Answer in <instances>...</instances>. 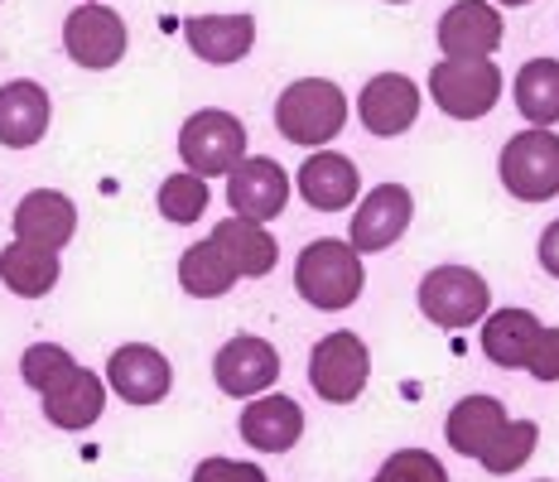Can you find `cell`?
Masks as SVG:
<instances>
[{
	"mask_svg": "<svg viewBox=\"0 0 559 482\" xmlns=\"http://www.w3.org/2000/svg\"><path fill=\"white\" fill-rule=\"evenodd\" d=\"M299 193L319 213H337L357 198V164L347 155H333V150H319L299 164Z\"/></svg>",
	"mask_w": 559,
	"mask_h": 482,
	"instance_id": "cell-19",
	"label": "cell"
},
{
	"mask_svg": "<svg viewBox=\"0 0 559 482\" xmlns=\"http://www.w3.org/2000/svg\"><path fill=\"white\" fill-rule=\"evenodd\" d=\"M44 131H49V92L29 78L5 82L0 87V145L29 150L44 140Z\"/></svg>",
	"mask_w": 559,
	"mask_h": 482,
	"instance_id": "cell-15",
	"label": "cell"
},
{
	"mask_svg": "<svg viewBox=\"0 0 559 482\" xmlns=\"http://www.w3.org/2000/svg\"><path fill=\"white\" fill-rule=\"evenodd\" d=\"M179 285L189 290L193 299H217V295H227L231 285H237V270L227 266V256L217 251V242L207 237V242H198L183 251V261H179Z\"/></svg>",
	"mask_w": 559,
	"mask_h": 482,
	"instance_id": "cell-26",
	"label": "cell"
},
{
	"mask_svg": "<svg viewBox=\"0 0 559 482\" xmlns=\"http://www.w3.org/2000/svg\"><path fill=\"white\" fill-rule=\"evenodd\" d=\"M371 482H449V473L429 449H401L381 463V473Z\"/></svg>",
	"mask_w": 559,
	"mask_h": 482,
	"instance_id": "cell-30",
	"label": "cell"
},
{
	"mask_svg": "<svg viewBox=\"0 0 559 482\" xmlns=\"http://www.w3.org/2000/svg\"><path fill=\"white\" fill-rule=\"evenodd\" d=\"M213 242H217V251L227 256V266L237 270V280L247 275H271L275 261H280V246L275 237L261 227V222H247V218H227V222H217L213 227Z\"/></svg>",
	"mask_w": 559,
	"mask_h": 482,
	"instance_id": "cell-20",
	"label": "cell"
},
{
	"mask_svg": "<svg viewBox=\"0 0 559 482\" xmlns=\"http://www.w3.org/2000/svg\"><path fill=\"white\" fill-rule=\"evenodd\" d=\"M107 381H111V391L121 396L126 405H159V401L169 396L174 372H169V357H165L159 348H150V343H126V348L111 352Z\"/></svg>",
	"mask_w": 559,
	"mask_h": 482,
	"instance_id": "cell-10",
	"label": "cell"
},
{
	"mask_svg": "<svg viewBox=\"0 0 559 482\" xmlns=\"http://www.w3.org/2000/svg\"><path fill=\"white\" fill-rule=\"evenodd\" d=\"M429 97L453 121H477L502 97V73L492 58H439L429 73Z\"/></svg>",
	"mask_w": 559,
	"mask_h": 482,
	"instance_id": "cell-3",
	"label": "cell"
},
{
	"mask_svg": "<svg viewBox=\"0 0 559 482\" xmlns=\"http://www.w3.org/2000/svg\"><path fill=\"white\" fill-rule=\"evenodd\" d=\"M507 425V410L497 396H468V401H459L449 410V449L453 454H463V458H477L487 449V444L497 439V430Z\"/></svg>",
	"mask_w": 559,
	"mask_h": 482,
	"instance_id": "cell-23",
	"label": "cell"
},
{
	"mask_svg": "<svg viewBox=\"0 0 559 482\" xmlns=\"http://www.w3.org/2000/svg\"><path fill=\"white\" fill-rule=\"evenodd\" d=\"M305 434V410H299L289 396H261L241 410V439L261 454H285L299 444Z\"/></svg>",
	"mask_w": 559,
	"mask_h": 482,
	"instance_id": "cell-17",
	"label": "cell"
},
{
	"mask_svg": "<svg viewBox=\"0 0 559 482\" xmlns=\"http://www.w3.org/2000/svg\"><path fill=\"white\" fill-rule=\"evenodd\" d=\"M516 107L531 126H555L559 121V58H531L516 73Z\"/></svg>",
	"mask_w": 559,
	"mask_h": 482,
	"instance_id": "cell-25",
	"label": "cell"
},
{
	"mask_svg": "<svg viewBox=\"0 0 559 482\" xmlns=\"http://www.w3.org/2000/svg\"><path fill=\"white\" fill-rule=\"evenodd\" d=\"M367 376H371V352L367 343L357 333H329V338H319L309 352V386L323 396V401H333V405H347V401H357L362 396V386H367Z\"/></svg>",
	"mask_w": 559,
	"mask_h": 482,
	"instance_id": "cell-7",
	"label": "cell"
},
{
	"mask_svg": "<svg viewBox=\"0 0 559 482\" xmlns=\"http://www.w3.org/2000/svg\"><path fill=\"white\" fill-rule=\"evenodd\" d=\"M179 155L189 164V174L198 179H213V174H231L247 160V126L231 111H193L179 131Z\"/></svg>",
	"mask_w": 559,
	"mask_h": 482,
	"instance_id": "cell-5",
	"label": "cell"
},
{
	"mask_svg": "<svg viewBox=\"0 0 559 482\" xmlns=\"http://www.w3.org/2000/svg\"><path fill=\"white\" fill-rule=\"evenodd\" d=\"M78 232V208L68 193H58V188H34L25 193V203L15 208V237L20 242H39L58 251V246H68Z\"/></svg>",
	"mask_w": 559,
	"mask_h": 482,
	"instance_id": "cell-16",
	"label": "cell"
},
{
	"mask_svg": "<svg viewBox=\"0 0 559 482\" xmlns=\"http://www.w3.org/2000/svg\"><path fill=\"white\" fill-rule=\"evenodd\" d=\"M362 280H367L362 256H357L347 242H333V237L309 242L295 261V290L313 304V309H329V314L347 309V304L362 295Z\"/></svg>",
	"mask_w": 559,
	"mask_h": 482,
	"instance_id": "cell-1",
	"label": "cell"
},
{
	"mask_svg": "<svg viewBox=\"0 0 559 482\" xmlns=\"http://www.w3.org/2000/svg\"><path fill=\"white\" fill-rule=\"evenodd\" d=\"M411 193H405L401 184H377L371 193L362 198V208L353 213V251H386L391 242H401V232L411 227Z\"/></svg>",
	"mask_w": 559,
	"mask_h": 482,
	"instance_id": "cell-12",
	"label": "cell"
},
{
	"mask_svg": "<svg viewBox=\"0 0 559 482\" xmlns=\"http://www.w3.org/2000/svg\"><path fill=\"white\" fill-rule=\"evenodd\" d=\"M535 333H540V319L531 309H497L483 319V352L497 367L516 372V367H526Z\"/></svg>",
	"mask_w": 559,
	"mask_h": 482,
	"instance_id": "cell-24",
	"label": "cell"
},
{
	"mask_svg": "<svg viewBox=\"0 0 559 482\" xmlns=\"http://www.w3.org/2000/svg\"><path fill=\"white\" fill-rule=\"evenodd\" d=\"M159 213L169 222H198L207 213V179H198V174H169L159 184Z\"/></svg>",
	"mask_w": 559,
	"mask_h": 482,
	"instance_id": "cell-28",
	"label": "cell"
},
{
	"mask_svg": "<svg viewBox=\"0 0 559 482\" xmlns=\"http://www.w3.org/2000/svg\"><path fill=\"white\" fill-rule=\"evenodd\" d=\"M213 376L227 396H261L265 386H275V376H280V352L265 343V338L241 333L217 352Z\"/></svg>",
	"mask_w": 559,
	"mask_h": 482,
	"instance_id": "cell-13",
	"label": "cell"
},
{
	"mask_svg": "<svg viewBox=\"0 0 559 482\" xmlns=\"http://www.w3.org/2000/svg\"><path fill=\"white\" fill-rule=\"evenodd\" d=\"M0 280H5L10 295L20 299H39L58 285V251L39 242H10L0 251Z\"/></svg>",
	"mask_w": 559,
	"mask_h": 482,
	"instance_id": "cell-22",
	"label": "cell"
},
{
	"mask_svg": "<svg viewBox=\"0 0 559 482\" xmlns=\"http://www.w3.org/2000/svg\"><path fill=\"white\" fill-rule=\"evenodd\" d=\"M497 169H502V184L516 203H545L559 193V136L550 126H531V131L511 136Z\"/></svg>",
	"mask_w": 559,
	"mask_h": 482,
	"instance_id": "cell-4",
	"label": "cell"
},
{
	"mask_svg": "<svg viewBox=\"0 0 559 482\" xmlns=\"http://www.w3.org/2000/svg\"><path fill=\"white\" fill-rule=\"evenodd\" d=\"M193 482H265L255 463H237V458H203L193 468Z\"/></svg>",
	"mask_w": 559,
	"mask_h": 482,
	"instance_id": "cell-32",
	"label": "cell"
},
{
	"mask_svg": "<svg viewBox=\"0 0 559 482\" xmlns=\"http://www.w3.org/2000/svg\"><path fill=\"white\" fill-rule=\"evenodd\" d=\"M347 121V97L329 78H299L295 87L280 92L275 102V126L295 145H329Z\"/></svg>",
	"mask_w": 559,
	"mask_h": 482,
	"instance_id": "cell-2",
	"label": "cell"
},
{
	"mask_svg": "<svg viewBox=\"0 0 559 482\" xmlns=\"http://www.w3.org/2000/svg\"><path fill=\"white\" fill-rule=\"evenodd\" d=\"M63 49L73 58L78 68H92V73H102V68H116L126 54V25L121 15L107 5H83L68 15L63 25Z\"/></svg>",
	"mask_w": 559,
	"mask_h": 482,
	"instance_id": "cell-8",
	"label": "cell"
},
{
	"mask_svg": "<svg viewBox=\"0 0 559 482\" xmlns=\"http://www.w3.org/2000/svg\"><path fill=\"white\" fill-rule=\"evenodd\" d=\"M502 5H531V0H502Z\"/></svg>",
	"mask_w": 559,
	"mask_h": 482,
	"instance_id": "cell-34",
	"label": "cell"
},
{
	"mask_svg": "<svg viewBox=\"0 0 559 482\" xmlns=\"http://www.w3.org/2000/svg\"><path fill=\"white\" fill-rule=\"evenodd\" d=\"M357 111H362V126L371 136H401L419 116V87L405 73H377L362 87Z\"/></svg>",
	"mask_w": 559,
	"mask_h": 482,
	"instance_id": "cell-14",
	"label": "cell"
},
{
	"mask_svg": "<svg viewBox=\"0 0 559 482\" xmlns=\"http://www.w3.org/2000/svg\"><path fill=\"white\" fill-rule=\"evenodd\" d=\"M487 304H492V290L468 266H439L419 280V309L439 328H473L477 319H487Z\"/></svg>",
	"mask_w": 559,
	"mask_h": 482,
	"instance_id": "cell-6",
	"label": "cell"
},
{
	"mask_svg": "<svg viewBox=\"0 0 559 482\" xmlns=\"http://www.w3.org/2000/svg\"><path fill=\"white\" fill-rule=\"evenodd\" d=\"M540 266L559 280V222H550V227L540 232Z\"/></svg>",
	"mask_w": 559,
	"mask_h": 482,
	"instance_id": "cell-33",
	"label": "cell"
},
{
	"mask_svg": "<svg viewBox=\"0 0 559 482\" xmlns=\"http://www.w3.org/2000/svg\"><path fill=\"white\" fill-rule=\"evenodd\" d=\"M526 372L535 381H559V328L540 324V333H535V343H531V357H526Z\"/></svg>",
	"mask_w": 559,
	"mask_h": 482,
	"instance_id": "cell-31",
	"label": "cell"
},
{
	"mask_svg": "<svg viewBox=\"0 0 559 482\" xmlns=\"http://www.w3.org/2000/svg\"><path fill=\"white\" fill-rule=\"evenodd\" d=\"M391 5H405V0H391Z\"/></svg>",
	"mask_w": 559,
	"mask_h": 482,
	"instance_id": "cell-35",
	"label": "cell"
},
{
	"mask_svg": "<svg viewBox=\"0 0 559 482\" xmlns=\"http://www.w3.org/2000/svg\"><path fill=\"white\" fill-rule=\"evenodd\" d=\"M227 203H231V213L247 218V222H271V218H280V213H285V203H289L285 169H280L271 155L241 160L237 169L227 174Z\"/></svg>",
	"mask_w": 559,
	"mask_h": 482,
	"instance_id": "cell-9",
	"label": "cell"
},
{
	"mask_svg": "<svg viewBox=\"0 0 559 482\" xmlns=\"http://www.w3.org/2000/svg\"><path fill=\"white\" fill-rule=\"evenodd\" d=\"M102 405H107V386H102L97 372L73 367L53 391H44V415L58 430H87L102 420Z\"/></svg>",
	"mask_w": 559,
	"mask_h": 482,
	"instance_id": "cell-18",
	"label": "cell"
},
{
	"mask_svg": "<svg viewBox=\"0 0 559 482\" xmlns=\"http://www.w3.org/2000/svg\"><path fill=\"white\" fill-rule=\"evenodd\" d=\"M183 34H189V49L203 63H237V58L251 54L255 20L251 15H198L183 25Z\"/></svg>",
	"mask_w": 559,
	"mask_h": 482,
	"instance_id": "cell-21",
	"label": "cell"
},
{
	"mask_svg": "<svg viewBox=\"0 0 559 482\" xmlns=\"http://www.w3.org/2000/svg\"><path fill=\"white\" fill-rule=\"evenodd\" d=\"M73 367H78V362L68 357V352L58 348V343H34L25 357H20V376H25V386H34L39 396L53 391V386L63 381V376L73 372Z\"/></svg>",
	"mask_w": 559,
	"mask_h": 482,
	"instance_id": "cell-29",
	"label": "cell"
},
{
	"mask_svg": "<svg viewBox=\"0 0 559 482\" xmlns=\"http://www.w3.org/2000/svg\"><path fill=\"white\" fill-rule=\"evenodd\" d=\"M535 439H540V430H535L531 420H516V425H511V420H507V425L497 430V439L487 444V449L477 454V458H483V468H487V473H492V478L516 473V468H521V463H526V458L535 454Z\"/></svg>",
	"mask_w": 559,
	"mask_h": 482,
	"instance_id": "cell-27",
	"label": "cell"
},
{
	"mask_svg": "<svg viewBox=\"0 0 559 482\" xmlns=\"http://www.w3.org/2000/svg\"><path fill=\"white\" fill-rule=\"evenodd\" d=\"M439 49L444 58H492L502 49V10L487 0H453L439 20Z\"/></svg>",
	"mask_w": 559,
	"mask_h": 482,
	"instance_id": "cell-11",
	"label": "cell"
}]
</instances>
